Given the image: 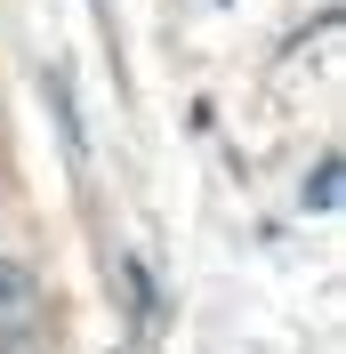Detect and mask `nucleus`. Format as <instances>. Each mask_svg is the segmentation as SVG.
I'll return each instance as SVG.
<instances>
[{"label": "nucleus", "instance_id": "1", "mask_svg": "<svg viewBox=\"0 0 346 354\" xmlns=\"http://www.w3.org/2000/svg\"><path fill=\"white\" fill-rule=\"evenodd\" d=\"M41 322V274L24 258H0V338H33Z\"/></svg>", "mask_w": 346, "mask_h": 354}]
</instances>
